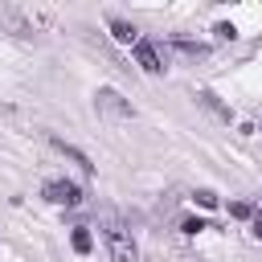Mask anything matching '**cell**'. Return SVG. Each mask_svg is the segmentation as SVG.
<instances>
[{
  "label": "cell",
  "mask_w": 262,
  "mask_h": 262,
  "mask_svg": "<svg viewBox=\"0 0 262 262\" xmlns=\"http://www.w3.org/2000/svg\"><path fill=\"white\" fill-rule=\"evenodd\" d=\"M111 37H115L119 45H135V41H139V29H135L131 20H123V16H111Z\"/></svg>",
  "instance_id": "6"
},
{
  "label": "cell",
  "mask_w": 262,
  "mask_h": 262,
  "mask_svg": "<svg viewBox=\"0 0 262 262\" xmlns=\"http://www.w3.org/2000/svg\"><path fill=\"white\" fill-rule=\"evenodd\" d=\"M229 213H233L237 221H250V217H254V209H250L246 201H233V205H229Z\"/></svg>",
  "instance_id": "11"
},
{
  "label": "cell",
  "mask_w": 262,
  "mask_h": 262,
  "mask_svg": "<svg viewBox=\"0 0 262 262\" xmlns=\"http://www.w3.org/2000/svg\"><path fill=\"white\" fill-rule=\"evenodd\" d=\"M201 229H209V225H205V221H196V217H188V221H184V233H201Z\"/></svg>",
  "instance_id": "12"
},
{
  "label": "cell",
  "mask_w": 262,
  "mask_h": 262,
  "mask_svg": "<svg viewBox=\"0 0 262 262\" xmlns=\"http://www.w3.org/2000/svg\"><path fill=\"white\" fill-rule=\"evenodd\" d=\"M131 49H135V61H139V70H143V74H160V70H164V61H160V49H156L151 41H143V37H139Z\"/></svg>",
  "instance_id": "5"
},
{
  "label": "cell",
  "mask_w": 262,
  "mask_h": 262,
  "mask_svg": "<svg viewBox=\"0 0 262 262\" xmlns=\"http://www.w3.org/2000/svg\"><path fill=\"white\" fill-rule=\"evenodd\" d=\"M102 237H106V250H111L115 262H139V246L115 213H102Z\"/></svg>",
  "instance_id": "2"
},
{
  "label": "cell",
  "mask_w": 262,
  "mask_h": 262,
  "mask_svg": "<svg viewBox=\"0 0 262 262\" xmlns=\"http://www.w3.org/2000/svg\"><path fill=\"white\" fill-rule=\"evenodd\" d=\"M53 147H57V151H61V156H70V160H74V164H78V168H82V172H86V176H90V172H94V164H90V160H86V151H78V147H74V143H66V139H53Z\"/></svg>",
  "instance_id": "7"
},
{
  "label": "cell",
  "mask_w": 262,
  "mask_h": 262,
  "mask_svg": "<svg viewBox=\"0 0 262 262\" xmlns=\"http://www.w3.org/2000/svg\"><path fill=\"white\" fill-rule=\"evenodd\" d=\"M45 201L49 205H82V188L74 180H49L45 184Z\"/></svg>",
  "instance_id": "4"
},
{
  "label": "cell",
  "mask_w": 262,
  "mask_h": 262,
  "mask_svg": "<svg viewBox=\"0 0 262 262\" xmlns=\"http://www.w3.org/2000/svg\"><path fill=\"white\" fill-rule=\"evenodd\" d=\"M192 201H196L201 209H217V192H213V188H196V196H192Z\"/></svg>",
  "instance_id": "10"
},
{
  "label": "cell",
  "mask_w": 262,
  "mask_h": 262,
  "mask_svg": "<svg viewBox=\"0 0 262 262\" xmlns=\"http://www.w3.org/2000/svg\"><path fill=\"white\" fill-rule=\"evenodd\" d=\"M70 246H74L78 254H90V246H94V242H90V229H86V225H78V229L70 233Z\"/></svg>",
  "instance_id": "8"
},
{
  "label": "cell",
  "mask_w": 262,
  "mask_h": 262,
  "mask_svg": "<svg viewBox=\"0 0 262 262\" xmlns=\"http://www.w3.org/2000/svg\"><path fill=\"white\" fill-rule=\"evenodd\" d=\"M213 33H217V37H221V41H225V37H233V33H237V29H233V25H217V29H213Z\"/></svg>",
  "instance_id": "13"
},
{
  "label": "cell",
  "mask_w": 262,
  "mask_h": 262,
  "mask_svg": "<svg viewBox=\"0 0 262 262\" xmlns=\"http://www.w3.org/2000/svg\"><path fill=\"white\" fill-rule=\"evenodd\" d=\"M201 102H205V106H209V111H213V115H221V119H225V123H229V111H225V106H221V102H217V98H213V94H209V90H201Z\"/></svg>",
  "instance_id": "9"
},
{
  "label": "cell",
  "mask_w": 262,
  "mask_h": 262,
  "mask_svg": "<svg viewBox=\"0 0 262 262\" xmlns=\"http://www.w3.org/2000/svg\"><path fill=\"white\" fill-rule=\"evenodd\" d=\"M250 221H254V237H262V209H258V213H254Z\"/></svg>",
  "instance_id": "14"
},
{
  "label": "cell",
  "mask_w": 262,
  "mask_h": 262,
  "mask_svg": "<svg viewBox=\"0 0 262 262\" xmlns=\"http://www.w3.org/2000/svg\"><path fill=\"white\" fill-rule=\"evenodd\" d=\"M49 20H53L49 8H37V4H0V25L8 33H41Z\"/></svg>",
  "instance_id": "1"
},
{
  "label": "cell",
  "mask_w": 262,
  "mask_h": 262,
  "mask_svg": "<svg viewBox=\"0 0 262 262\" xmlns=\"http://www.w3.org/2000/svg\"><path fill=\"white\" fill-rule=\"evenodd\" d=\"M94 106H98L102 115H111V119H131V115H135L131 102H127L119 90H111V86H102V90L94 94Z\"/></svg>",
  "instance_id": "3"
}]
</instances>
